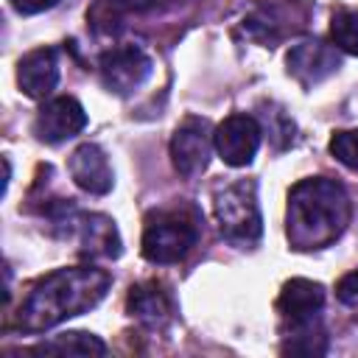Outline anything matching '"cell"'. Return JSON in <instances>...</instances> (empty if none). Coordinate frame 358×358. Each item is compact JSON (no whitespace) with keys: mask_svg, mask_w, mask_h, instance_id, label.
Listing matches in <instances>:
<instances>
[{"mask_svg":"<svg viewBox=\"0 0 358 358\" xmlns=\"http://www.w3.org/2000/svg\"><path fill=\"white\" fill-rule=\"evenodd\" d=\"M109 271L95 266L59 268L39 280L22 299L14 324L22 333H42L70 316L92 310L109 291Z\"/></svg>","mask_w":358,"mask_h":358,"instance_id":"cell-1","label":"cell"},{"mask_svg":"<svg viewBox=\"0 0 358 358\" xmlns=\"http://www.w3.org/2000/svg\"><path fill=\"white\" fill-rule=\"evenodd\" d=\"M350 196L330 176H310L288 193V241L294 249L330 246L350 224Z\"/></svg>","mask_w":358,"mask_h":358,"instance_id":"cell-2","label":"cell"},{"mask_svg":"<svg viewBox=\"0 0 358 358\" xmlns=\"http://www.w3.org/2000/svg\"><path fill=\"white\" fill-rule=\"evenodd\" d=\"M199 241V218L193 210L162 207L145 215L143 257L151 263H179Z\"/></svg>","mask_w":358,"mask_h":358,"instance_id":"cell-3","label":"cell"},{"mask_svg":"<svg viewBox=\"0 0 358 358\" xmlns=\"http://www.w3.org/2000/svg\"><path fill=\"white\" fill-rule=\"evenodd\" d=\"M215 218L221 235L235 246H252L263 235V215L255 182L238 179L215 190Z\"/></svg>","mask_w":358,"mask_h":358,"instance_id":"cell-4","label":"cell"},{"mask_svg":"<svg viewBox=\"0 0 358 358\" xmlns=\"http://www.w3.org/2000/svg\"><path fill=\"white\" fill-rule=\"evenodd\" d=\"M59 224H67V232H76L78 249L84 257H120L123 243L115 221L101 213H81L73 204L59 207V215H53Z\"/></svg>","mask_w":358,"mask_h":358,"instance_id":"cell-5","label":"cell"},{"mask_svg":"<svg viewBox=\"0 0 358 358\" xmlns=\"http://www.w3.org/2000/svg\"><path fill=\"white\" fill-rule=\"evenodd\" d=\"M305 17H308V11L299 0H263L243 17V31H246V36L271 48L282 36L302 28Z\"/></svg>","mask_w":358,"mask_h":358,"instance_id":"cell-6","label":"cell"},{"mask_svg":"<svg viewBox=\"0 0 358 358\" xmlns=\"http://www.w3.org/2000/svg\"><path fill=\"white\" fill-rule=\"evenodd\" d=\"M151 70H154L151 56L137 45L112 48L98 59L101 81L115 95H131L134 90H140L148 81Z\"/></svg>","mask_w":358,"mask_h":358,"instance_id":"cell-7","label":"cell"},{"mask_svg":"<svg viewBox=\"0 0 358 358\" xmlns=\"http://www.w3.org/2000/svg\"><path fill=\"white\" fill-rule=\"evenodd\" d=\"M260 123L246 112H235L213 131V145L229 168H246L260 148Z\"/></svg>","mask_w":358,"mask_h":358,"instance_id":"cell-8","label":"cell"},{"mask_svg":"<svg viewBox=\"0 0 358 358\" xmlns=\"http://www.w3.org/2000/svg\"><path fill=\"white\" fill-rule=\"evenodd\" d=\"M213 148L215 145H213L210 123L204 117H187L185 123L176 126V131L171 137V159H173V168L185 179H196L199 173H204Z\"/></svg>","mask_w":358,"mask_h":358,"instance_id":"cell-9","label":"cell"},{"mask_svg":"<svg viewBox=\"0 0 358 358\" xmlns=\"http://www.w3.org/2000/svg\"><path fill=\"white\" fill-rule=\"evenodd\" d=\"M84 126H87V112L73 95H59L48 101L34 117V134L50 145L76 137Z\"/></svg>","mask_w":358,"mask_h":358,"instance_id":"cell-10","label":"cell"},{"mask_svg":"<svg viewBox=\"0 0 358 358\" xmlns=\"http://www.w3.org/2000/svg\"><path fill=\"white\" fill-rule=\"evenodd\" d=\"M285 64H288V73L305 84V87H313L319 81H324L327 76H333L341 64V56L333 45L322 42V39H302L296 45H291L288 56H285Z\"/></svg>","mask_w":358,"mask_h":358,"instance_id":"cell-11","label":"cell"},{"mask_svg":"<svg viewBox=\"0 0 358 358\" xmlns=\"http://www.w3.org/2000/svg\"><path fill=\"white\" fill-rule=\"evenodd\" d=\"M324 308V288L313 280H288L280 291L277 299V310L285 322H291V327H302V324H313L319 319V310Z\"/></svg>","mask_w":358,"mask_h":358,"instance_id":"cell-12","label":"cell"},{"mask_svg":"<svg viewBox=\"0 0 358 358\" xmlns=\"http://www.w3.org/2000/svg\"><path fill=\"white\" fill-rule=\"evenodd\" d=\"M67 168H70L73 182H76L81 190L92 193V196H103V193H109L112 185H115V173H112V168H109V159H106L103 148L95 145V143H81V145L70 154Z\"/></svg>","mask_w":358,"mask_h":358,"instance_id":"cell-13","label":"cell"},{"mask_svg":"<svg viewBox=\"0 0 358 358\" xmlns=\"http://www.w3.org/2000/svg\"><path fill=\"white\" fill-rule=\"evenodd\" d=\"M17 84L28 98H48L59 84V53L53 48H36L20 59Z\"/></svg>","mask_w":358,"mask_h":358,"instance_id":"cell-14","label":"cell"},{"mask_svg":"<svg viewBox=\"0 0 358 358\" xmlns=\"http://www.w3.org/2000/svg\"><path fill=\"white\" fill-rule=\"evenodd\" d=\"M126 308L145 327H165L171 322V316H173V299L162 288V282H157V280L131 285L129 299H126Z\"/></svg>","mask_w":358,"mask_h":358,"instance_id":"cell-15","label":"cell"},{"mask_svg":"<svg viewBox=\"0 0 358 358\" xmlns=\"http://www.w3.org/2000/svg\"><path fill=\"white\" fill-rule=\"evenodd\" d=\"M157 6V0H95V6L87 11V22L95 34L117 36L131 17L145 14Z\"/></svg>","mask_w":358,"mask_h":358,"instance_id":"cell-16","label":"cell"},{"mask_svg":"<svg viewBox=\"0 0 358 358\" xmlns=\"http://www.w3.org/2000/svg\"><path fill=\"white\" fill-rule=\"evenodd\" d=\"M34 352H45V355H103L106 344L92 333L73 330V333H62V336H53L50 341L36 344Z\"/></svg>","mask_w":358,"mask_h":358,"instance_id":"cell-17","label":"cell"},{"mask_svg":"<svg viewBox=\"0 0 358 358\" xmlns=\"http://www.w3.org/2000/svg\"><path fill=\"white\" fill-rule=\"evenodd\" d=\"M330 36L338 50L358 56V11H352V8L336 11L333 22H330Z\"/></svg>","mask_w":358,"mask_h":358,"instance_id":"cell-18","label":"cell"},{"mask_svg":"<svg viewBox=\"0 0 358 358\" xmlns=\"http://www.w3.org/2000/svg\"><path fill=\"white\" fill-rule=\"evenodd\" d=\"M330 154L350 171H358V129L336 131L330 137Z\"/></svg>","mask_w":358,"mask_h":358,"instance_id":"cell-19","label":"cell"},{"mask_svg":"<svg viewBox=\"0 0 358 358\" xmlns=\"http://www.w3.org/2000/svg\"><path fill=\"white\" fill-rule=\"evenodd\" d=\"M336 296H338V302H344V305H358V268L350 271V274H344V277L338 280Z\"/></svg>","mask_w":358,"mask_h":358,"instance_id":"cell-20","label":"cell"},{"mask_svg":"<svg viewBox=\"0 0 358 358\" xmlns=\"http://www.w3.org/2000/svg\"><path fill=\"white\" fill-rule=\"evenodd\" d=\"M59 0H11V8L17 14H39V11H48L53 8Z\"/></svg>","mask_w":358,"mask_h":358,"instance_id":"cell-21","label":"cell"}]
</instances>
